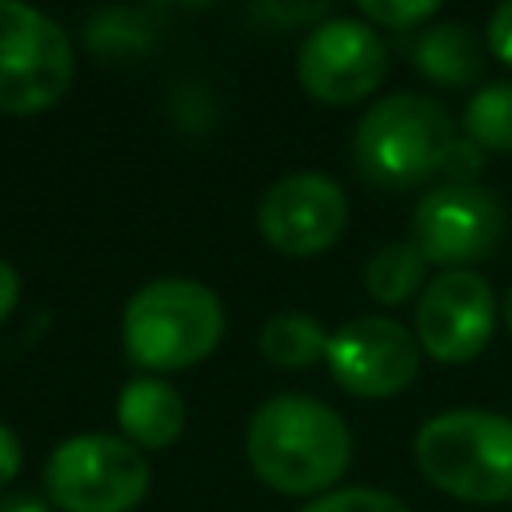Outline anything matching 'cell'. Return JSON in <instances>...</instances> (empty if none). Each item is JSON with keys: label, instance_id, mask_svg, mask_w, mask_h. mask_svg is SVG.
Wrapping results in <instances>:
<instances>
[{"label": "cell", "instance_id": "cell-1", "mask_svg": "<svg viewBox=\"0 0 512 512\" xmlns=\"http://www.w3.org/2000/svg\"><path fill=\"white\" fill-rule=\"evenodd\" d=\"M248 464L284 496H316L332 488L348 460V424L312 396H272L248 420Z\"/></svg>", "mask_w": 512, "mask_h": 512}, {"label": "cell", "instance_id": "cell-2", "mask_svg": "<svg viewBox=\"0 0 512 512\" xmlns=\"http://www.w3.org/2000/svg\"><path fill=\"white\" fill-rule=\"evenodd\" d=\"M224 336V308L212 288L188 276H164L132 292L120 316V340L136 368L176 372L200 364Z\"/></svg>", "mask_w": 512, "mask_h": 512}, {"label": "cell", "instance_id": "cell-3", "mask_svg": "<svg viewBox=\"0 0 512 512\" xmlns=\"http://www.w3.org/2000/svg\"><path fill=\"white\" fill-rule=\"evenodd\" d=\"M416 464L428 484L468 504L512 500V416L452 408L416 432Z\"/></svg>", "mask_w": 512, "mask_h": 512}, {"label": "cell", "instance_id": "cell-4", "mask_svg": "<svg viewBox=\"0 0 512 512\" xmlns=\"http://www.w3.org/2000/svg\"><path fill=\"white\" fill-rule=\"evenodd\" d=\"M452 144V120L436 100L420 92H396L364 112L352 156L364 180L380 188H408L440 172Z\"/></svg>", "mask_w": 512, "mask_h": 512}, {"label": "cell", "instance_id": "cell-5", "mask_svg": "<svg viewBox=\"0 0 512 512\" xmlns=\"http://www.w3.org/2000/svg\"><path fill=\"white\" fill-rule=\"evenodd\" d=\"M44 488L64 512H132L148 492V460L108 432L68 436L44 464Z\"/></svg>", "mask_w": 512, "mask_h": 512}, {"label": "cell", "instance_id": "cell-6", "mask_svg": "<svg viewBox=\"0 0 512 512\" xmlns=\"http://www.w3.org/2000/svg\"><path fill=\"white\" fill-rule=\"evenodd\" d=\"M68 32L32 4L0 0V112L32 116L52 108L72 84Z\"/></svg>", "mask_w": 512, "mask_h": 512}, {"label": "cell", "instance_id": "cell-7", "mask_svg": "<svg viewBox=\"0 0 512 512\" xmlns=\"http://www.w3.org/2000/svg\"><path fill=\"white\" fill-rule=\"evenodd\" d=\"M388 72V48L384 40L348 16H332L316 24L300 52H296V76L308 96L320 104H356L368 92L380 88Z\"/></svg>", "mask_w": 512, "mask_h": 512}, {"label": "cell", "instance_id": "cell-8", "mask_svg": "<svg viewBox=\"0 0 512 512\" xmlns=\"http://www.w3.org/2000/svg\"><path fill=\"white\" fill-rule=\"evenodd\" d=\"M504 232L500 200L480 184H440L420 196L412 212V244L428 264H472L484 260Z\"/></svg>", "mask_w": 512, "mask_h": 512}, {"label": "cell", "instance_id": "cell-9", "mask_svg": "<svg viewBox=\"0 0 512 512\" xmlns=\"http://www.w3.org/2000/svg\"><path fill=\"white\" fill-rule=\"evenodd\" d=\"M328 372L352 396H396L412 384L420 368L416 336L388 316H356L336 336H328Z\"/></svg>", "mask_w": 512, "mask_h": 512}, {"label": "cell", "instance_id": "cell-10", "mask_svg": "<svg viewBox=\"0 0 512 512\" xmlns=\"http://www.w3.org/2000/svg\"><path fill=\"white\" fill-rule=\"evenodd\" d=\"M496 328V300L484 276L468 268L440 272L420 304H416V336L420 348L432 352V360L464 364L492 340Z\"/></svg>", "mask_w": 512, "mask_h": 512}, {"label": "cell", "instance_id": "cell-11", "mask_svg": "<svg viewBox=\"0 0 512 512\" xmlns=\"http://www.w3.org/2000/svg\"><path fill=\"white\" fill-rule=\"evenodd\" d=\"M348 220V200L336 180L320 172H292L276 180L256 212L260 236L284 256H316L336 244Z\"/></svg>", "mask_w": 512, "mask_h": 512}, {"label": "cell", "instance_id": "cell-12", "mask_svg": "<svg viewBox=\"0 0 512 512\" xmlns=\"http://www.w3.org/2000/svg\"><path fill=\"white\" fill-rule=\"evenodd\" d=\"M116 420L136 448H168L184 428V400L160 376H136L120 388Z\"/></svg>", "mask_w": 512, "mask_h": 512}, {"label": "cell", "instance_id": "cell-13", "mask_svg": "<svg viewBox=\"0 0 512 512\" xmlns=\"http://www.w3.org/2000/svg\"><path fill=\"white\" fill-rule=\"evenodd\" d=\"M412 60H416L420 76H428L436 84H468L484 68L480 44H476L468 24H432V28H424L416 48H412Z\"/></svg>", "mask_w": 512, "mask_h": 512}, {"label": "cell", "instance_id": "cell-14", "mask_svg": "<svg viewBox=\"0 0 512 512\" xmlns=\"http://www.w3.org/2000/svg\"><path fill=\"white\" fill-rule=\"evenodd\" d=\"M260 352L276 368H308L328 352V336L308 312H276L260 328Z\"/></svg>", "mask_w": 512, "mask_h": 512}, {"label": "cell", "instance_id": "cell-15", "mask_svg": "<svg viewBox=\"0 0 512 512\" xmlns=\"http://www.w3.org/2000/svg\"><path fill=\"white\" fill-rule=\"evenodd\" d=\"M424 268H428V260L420 256V248L412 240H396V244H384L368 260L364 288L380 304H404L424 284Z\"/></svg>", "mask_w": 512, "mask_h": 512}, {"label": "cell", "instance_id": "cell-16", "mask_svg": "<svg viewBox=\"0 0 512 512\" xmlns=\"http://www.w3.org/2000/svg\"><path fill=\"white\" fill-rule=\"evenodd\" d=\"M464 132L476 148L512 152V80L484 84L464 108Z\"/></svg>", "mask_w": 512, "mask_h": 512}, {"label": "cell", "instance_id": "cell-17", "mask_svg": "<svg viewBox=\"0 0 512 512\" xmlns=\"http://www.w3.org/2000/svg\"><path fill=\"white\" fill-rule=\"evenodd\" d=\"M300 512H408L396 496L376 492V488H336L304 504Z\"/></svg>", "mask_w": 512, "mask_h": 512}, {"label": "cell", "instance_id": "cell-18", "mask_svg": "<svg viewBox=\"0 0 512 512\" xmlns=\"http://www.w3.org/2000/svg\"><path fill=\"white\" fill-rule=\"evenodd\" d=\"M360 12L372 20V24H384L392 32H408L416 28L420 20L436 16V0H420V4H396V0H360Z\"/></svg>", "mask_w": 512, "mask_h": 512}, {"label": "cell", "instance_id": "cell-19", "mask_svg": "<svg viewBox=\"0 0 512 512\" xmlns=\"http://www.w3.org/2000/svg\"><path fill=\"white\" fill-rule=\"evenodd\" d=\"M480 148L472 144V140H456L452 148H448V156H444V168L440 172H448L452 176V184H476V172H480Z\"/></svg>", "mask_w": 512, "mask_h": 512}, {"label": "cell", "instance_id": "cell-20", "mask_svg": "<svg viewBox=\"0 0 512 512\" xmlns=\"http://www.w3.org/2000/svg\"><path fill=\"white\" fill-rule=\"evenodd\" d=\"M488 48L496 52V60H504L512 68V0L500 4L488 20Z\"/></svg>", "mask_w": 512, "mask_h": 512}, {"label": "cell", "instance_id": "cell-21", "mask_svg": "<svg viewBox=\"0 0 512 512\" xmlns=\"http://www.w3.org/2000/svg\"><path fill=\"white\" fill-rule=\"evenodd\" d=\"M20 472V440L8 424H0V488Z\"/></svg>", "mask_w": 512, "mask_h": 512}, {"label": "cell", "instance_id": "cell-22", "mask_svg": "<svg viewBox=\"0 0 512 512\" xmlns=\"http://www.w3.org/2000/svg\"><path fill=\"white\" fill-rule=\"evenodd\" d=\"M16 300H20V272L8 260H0V320L16 308Z\"/></svg>", "mask_w": 512, "mask_h": 512}, {"label": "cell", "instance_id": "cell-23", "mask_svg": "<svg viewBox=\"0 0 512 512\" xmlns=\"http://www.w3.org/2000/svg\"><path fill=\"white\" fill-rule=\"evenodd\" d=\"M0 512H48V504L32 492H4L0 496Z\"/></svg>", "mask_w": 512, "mask_h": 512}, {"label": "cell", "instance_id": "cell-24", "mask_svg": "<svg viewBox=\"0 0 512 512\" xmlns=\"http://www.w3.org/2000/svg\"><path fill=\"white\" fill-rule=\"evenodd\" d=\"M504 324L512 328V288H508V296H504Z\"/></svg>", "mask_w": 512, "mask_h": 512}]
</instances>
